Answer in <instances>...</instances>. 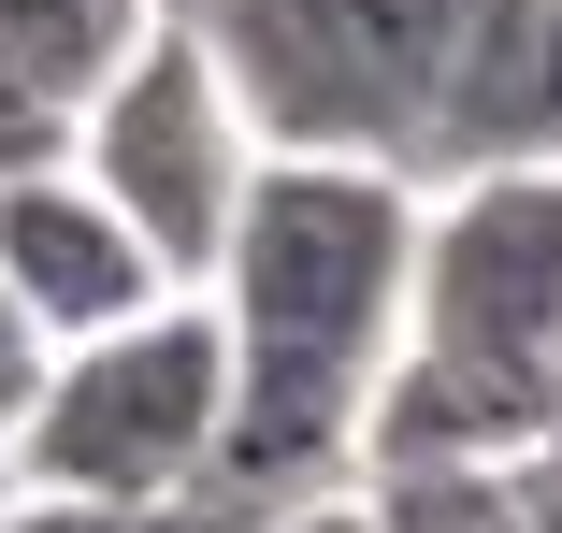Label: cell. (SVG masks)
Here are the masks:
<instances>
[{
	"label": "cell",
	"instance_id": "cell-8",
	"mask_svg": "<svg viewBox=\"0 0 562 533\" xmlns=\"http://www.w3.org/2000/svg\"><path fill=\"white\" fill-rule=\"evenodd\" d=\"M246 533H390V519H375V476H317V490L246 504Z\"/></svg>",
	"mask_w": 562,
	"mask_h": 533
},
{
	"label": "cell",
	"instance_id": "cell-1",
	"mask_svg": "<svg viewBox=\"0 0 562 533\" xmlns=\"http://www.w3.org/2000/svg\"><path fill=\"white\" fill-rule=\"evenodd\" d=\"M404 274H418V173L404 159H331V145H260L232 231H216V332H232V418L216 476L232 504L361 476V418L404 361Z\"/></svg>",
	"mask_w": 562,
	"mask_h": 533
},
{
	"label": "cell",
	"instance_id": "cell-7",
	"mask_svg": "<svg viewBox=\"0 0 562 533\" xmlns=\"http://www.w3.org/2000/svg\"><path fill=\"white\" fill-rule=\"evenodd\" d=\"M145 0H0V159H44Z\"/></svg>",
	"mask_w": 562,
	"mask_h": 533
},
{
	"label": "cell",
	"instance_id": "cell-9",
	"mask_svg": "<svg viewBox=\"0 0 562 533\" xmlns=\"http://www.w3.org/2000/svg\"><path fill=\"white\" fill-rule=\"evenodd\" d=\"M30 375H44V332H30L15 303H0V433H15V404H30Z\"/></svg>",
	"mask_w": 562,
	"mask_h": 533
},
{
	"label": "cell",
	"instance_id": "cell-4",
	"mask_svg": "<svg viewBox=\"0 0 562 533\" xmlns=\"http://www.w3.org/2000/svg\"><path fill=\"white\" fill-rule=\"evenodd\" d=\"M58 159L145 231V260L173 288L216 274V231H232V202L260 173V131H246V101H232V72H216V44H202L188 0H145V15H131V44L101 58V87L72 101Z\"/></svg>",
	"mask_w": 562,
	"mask_h": 533
},
{
	"label": "cell",
	"instance_id": "cell-3",
	"mask_svg": "<svg viewBox=\"0 0 562 533\" xmlns=\"http://www.w3.org/2000/svg\"><path fill=\"white\" fill-rule=\"evenodd\" d=\"M216 418H232V332H216L202 288H159L116 332H72L44 347L15 433H0V490H44V504H173L216 476Z\"/></svg>",
	"mask_w": 562,
	"mask_h": 533
},
{
	"label": "cell",
	"instance_id": "cell-5",
	"mask_svg": "<svg viewBox=\"0 0 562 533\" xmlns=\"http://www.w3.org/2000/svg\"><path fill=\"white\" fill-rule=\"evenodd\" d=\"M216 72H232L260 145H331V159H404L432 131V72L462 0H188Z\"/></svg>",
	"mask_w": 562,
	"mask_h": 533
},
{
	"label": "cell",
	"instance_id": "cell-6",
	"mask_svg": "<svg viewBox=\"0 0 562 533\" xmlns=\"http://www.w3.org/2000/svg\"><path fill=\"white\" fill-rule=\"evenodd\" d=\"M159 288H173V274L145 260V231H131L58 145H44V159H0V303H15L44 347L116 332V317H145Z\"/></svg>",
	"mask_w": 562,
	"mask_h": 533
},
{
	"label": "cell",
	"instance_id": "cell-2",
	"mask_svg": "<svg viewBox=\"0 0 562 533\" xmlns=\"http://www.w3.org/2000/svg\"><path fill=\"white\" fill-rule=\"evenodd\" d=\"M562 418V159H462L418 188L404 361L361 418V476L519 462Z\"/></svg>",
	"mask_w": 562,
	"mask_h": 533
}]
</instances>
